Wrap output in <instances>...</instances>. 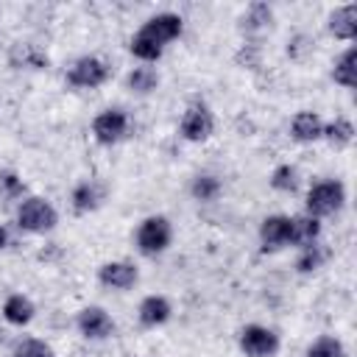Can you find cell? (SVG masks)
Listing matches in <instances>:
<instances>
[{"mask_svg":"<svg viewBox=\"0 0 357 357\" xmlns=\"http://www.w3.org/2000/svg\"><path fill=\"white\" fill-rule=\"evenodd\" d=\"M259 240L265 251H276L290 245V218L287 215H271L259 226Z\"/></svg>","mask_w":357,"mask_h":357,"instance_id":"obj_11","label":"cell"},{"mask_svg":"<svg viewBox=\"0 0 357 357\" xmlns=\"http://www.w3.org/2000/svg\"><path fill=\"white\" fill-rule=\"evenodd\" d=\"M126 84H128V89H131V92L148 95V92H153V89H156L159 75H156V70H153V67H134V70L128 73Z\"/></svg>","mask_w":357,"mask_h":357,"instance_id":"obj_19","label":"cell"},{"mask_svg":"<svg viewBox=\"0 0 357 357\" xmlns=\"http://www.w3.org/2000/svg\"><path fill=\"white\" fill-rule=\"evenodd\" d=\"M298 184V173L293 165H279L273 173H271V187L279 190V192H293Z\"/></svg>","mask_w":357,"mask_h":357,"instance_id":"obj_23","label":"cell"},{"mask_svg":"<svg viewBox=\"0 0 357 357\" xmlns=\"http://www.w3.org/2000/svg\"><path fill=\"white\" fill-rule=\"evenodd\" d=\"M137 279H139V271L131 262H106L98 271V282L112 290H128L137 284Z\"/></svg>","mask_w":357,"mask_h":357,"instance_id":"obj_10","label":"cell"},{"mask_svg":"<svg viewBox=\"0 0 357 357\" xmlns=\"http://www.w3.org/2000/svg\"><path fill=\"white\" fill-rule=\"evenodd\" d=\"M321 262H324V251H321L318 243H315V245L301 248V254H298V259H296V268H298L301 273H312L315 268H321Z\"/></svg>","mask_w":357,"mask_h":357,"instance_id":"obj_25","label":"cell"},{"mask_svg":"<svg viewBox=\"0 0 357 357\" xmlns=\"http://www.w3.org/2000/svg\"><path fill=\"white\" fill-rule=\"evenodd\" d=\"M3 335H6V329H3V324H0V343H3Z\"/></svg>","mask_w":357,"mask_h":357,"instance_id":"obj_28","label":"cell"},{"mask_svg":"<svg viewBox=\"0 0 357 357\" xmlns=\"http://www.w3.org/2000/svg\"><path fill=\"white\" fill-rule=\"evenodd\" d=\"M170 240H173V226L165 215H151L137 229V248L148 257H156V254L167 251Z\"/></svg>","mask_w":357,"mask_h":357,"instance_id":"obj_3","label":"cell"},{"mask_svg":"<svg viewBox=\"0 0 357 357\" xmlns=\"http://www.w3.org/2000/svg\"><path fill=\"white\" fill-rule=\"evenodd\" d=\"M8 243H11V234H8V229H6L3 223H0V251H3V248H6Z\"/></svg>","mask_w":357,"mask_h":357,"instance_id":"obj_27","label":"cell"},{"mask_svg":"<svg viewBox=\"0 0 357 357\" xmlns=\"http://www.w3.org/2000/svg\"><path fill=\"white\" fill-rule=\"evenodd\" d=\"M290 134L298 142H315V139L324 137V123L315 112H298L290 123Z\"/></svg>","mask_w":357,"mask_h":357,"instance_id":"obj_14","label":"cell"},{"mask_svg":"<svg viewBox=\"0 0 357 357\" xmlns=\"http://www.w3.org/2000/svg\"><path fill=\"white\" fill-rule=\"evenodd\" d=\"M106 78H109V64L98 56H81L67 73V84L81 86V89H95L106 84Z\"/></svg>","mask_w":357,"mask_h":357,"instance_id":"obj_4","label":"cell"},{"mask_svg":"<svg viewBox=\"0 0 357 357\" xmlns=\"http://www.w3.org/2000/svg\"><path fill=\"white\" fill-rule=\"evenodd\" d=\"M240 349L248 357H273L279 351V335L268 326L251 324L240 332Z\"/></svg>","mask_w":357,"mask_h":357,"instance_id":"obj_5","label":"cell"},{"mask_svg":"<svg viewBox=\"0 0 357 357\" xmlns=\"http://www.w3.org/2000/svg\"><path fill=\"white\" fill-rule=\"evenodd\" d=\"M78 329L89 340H103L114 332V321L103 307H84L78 312Z\"/></svg>","mask_w":357,"mask_h":357,"instance_id":"obj_9","label":"cell"},{"mask_svg":"<svg viewBox=\"0 0 357 357\" xmlns=\"http://www.w3.org/2000/svg\"><path fill=\"white\" fill-rule=\"evenodd\" d=\"M3 318L8 324H14V326L31 324V318H33V301L28 296H20V293L17 296H8L6 304H3Z\"/></svg>","mask_w":357,"mask_h":357,"instance_id":"obj_16","label":"cell"},{"mask_svg":"<svg viewBox=\"0 0 357 357\" xmlns=\"http://www.w3.org/2000/svg\"><path fill=\"white\" fill-rule=\"evenodd\" d=\"M139 321L145 324V326H159V324H165L167 318H170V301L165 298V296H145L142 301H139Z\"/></svg>","mask_w":357,"mask_h":357,"instance_id":"obj_15","label":"cell"},{"mask_svg":"<svg viewBox=\"0 0 357 357\" xmlns=\"http://www.w3.org/2000/svg\"><path fill=\"white\" fill-rule=\"evenodd\" d=\"M329 33L335 39H346V42L354 39V33H357V6L354 3L340 6L329 14Z\"/></svg>","mask_w":357,"mask_h":357,"instance_id":"obj_12","label":"cell"},{"mask_svg":"<svg viewBox=\"0 0 357 357\" xmlns=\"http://www.w3.org/2000/svg\"><path fill=\"white\" fill-rule=\"evenodd\" d=\"M190 192H192L195 201H215V198L220 195V181H218V176L204 173V176H198V178L192 181Z\"/></svg>","mask_w":357,"mask_h":357,"instance_id":"obj_22","label":"cell"},{"mask_svg":"<svg viewBox=\"0 0 357 357\" xmlns=\"http://www.w3.org/2000/svg\"><path fill=\"white\" fill-rule=\"evenodd\" d=\"M11 357H53V349L45 343V340H36V337H25L14 346Z\"/></svg>","mask_w":357,"mask_h":357,"instance_id":"obj_24","label":"cell"},{"mask_svg":"<svg viewBox=\"0 0 357 357\" xmlns=\"http://www.w3.org/2000/svg\"><path fill=\"white\" fill-rule=\"evenodd\" d=\"M178 131H181V137L190 139V142H204V139H209L212 131H215V117H212V112H209L204 103H192V106L184 112Z\"/></svg>","mask_w":357,"mask_h":357,"instance_id":"obj_7","label":"cell"},{"mask_svg":"<svg viewBox=\"0 0 357 357\" xmlns=\"http://www.w3.org/2000/svg\"><path fill=\"white\" fill-rule=\"evenodd\" d=\"M22 190H25V184L17 173H0V195L3 198H20Z\"/></svg>","mask_w":357,"mask_h":357,"instance_id":"obj_26","label":"cell"},{"mask_svg":"<svg viewBox=\"0 0 357 357\" xmlns=\"http://www.w3.org/2000/svg\"><path fill=\"white\" fill-rule=\"evenodd\" d=\"M346 201V187L343 181L337 178H326V181H318L310 187L307 192V215L312 218H324V215H332L343 206Z\"/></svg>","mask_w":357,"mask_h":357,"instance_id":"obj_2","label":"cell"},{"mask_svg":"<svg viewBox=\"0 0 357 357\" xmlns=\"http://www.w3.org/2000/svg\"><path fill=\"white\" fill-rule=\"evenodd\" d=\"M17 223H20L22 231L45 234V231H50V229L59 223V212L53 209L50 201L31 195V198H25V201L20 204V209H17Z\"/></svg>","mask_w":357,"mask_h":357,"instance_id":"obj_1","label":"cell"},{"mask_svg":"<svg viewBox=\"0 0 357 357\" xmlns=\"http://www.w3.org/2000/svg\"><path fill=\"white\" fill-rule=\"evenodd\" d=\"M304 357H346V349L337 337L332 335H321L318 340H312L304 351Z\"/></svg>","mask_w":357,"mask_h":357,"instance_id":"obj_20","label":"cell"},{"mask_svg":"<svg viewBox=\"0 0 357 357\" xmlns=\"http://www.w3.org/2000/svg\"><path fill=\"white\" fill-rule=\"evenodd\" d=\"M181 28H184V20H181L178 14L162 11V14L151 17V20H145V25H142L137 33L145 36V39H151L153 45H159V47L165 50V45L173 42V39L181 33Z\"/></svg>","mask_w":357,"mask_h":357,"instance_id":"obj_6","label":"cell"},{"mask_svg":"<svg viewBox=\"0 0 357 357\" xmlns=\"http://www.w3.org/2000/svg\"><path fill=\"white\" fill-rule=\"evenodd\" d=\"M324 137H326L335 148H343V145H349V142L354 139V126H351V120L337 117V120H332L329 126H324Z\"/></svg>","mask_w":357,"mask_h":357,"instance_id":"obj_21","label":"cell"},{"mask_svg":"<svg viewBox=\"0 0 357 357\" xmlns=\"http://www.w3.org/2000/svg\"><path fill=\"white\" fill-rule=\"evenodd\" d=\"M128 131V114L123 109H106L92 120V134L100 145H114Z\"/></svg>","mask_w":357,"mask_h":357,"instance_id":"obj_8","label":"cell"},{"mask_svg":"<svg viewBox=\"0 0 357 357\" xmlns=\"http://www.w3.org/2000/svg\"><path fill=\"white\" fill-rule=\"evenodd\" d=\"M103 201V187L98 181H81L73 190V206L78 212H89Z\"/></svg>","mask_w":357,"mask_h":357,"instance_id":"obj_17","label":"cell"},{"mask_svg":"<svg viewBox=\"0 0 357 357\" xmlns=\"http://www.w3.org/2000/svg\"><path fill=\"white\" fill-rule=\"evenodd\" d=\"M332 78H335V84H340V86H346V89L354 86V81H357V50H354V47L343 50V56L335 61Z\"/></svg>","mask_w":357,"mask_h":357,"instance_id":"obj_18","label":"cell"},{"mask_svg":"<svg viewBox=\"0 0 357 357\" xmlns=\"http://www.w3.org/2000/svg\"><path fill=\"white\" fill-rule=\"evenodd\" d=\"M318 237H321V223H318V218H312V215L290 218V243H293V245L307 248V245H315Z\"/></svg>","mask_w":357,"mask_h":357,"instance_id":"obj_13","label":"cell"}]
</instances>
